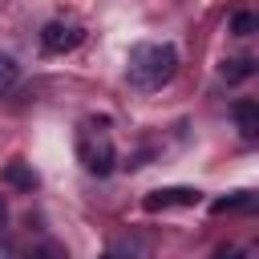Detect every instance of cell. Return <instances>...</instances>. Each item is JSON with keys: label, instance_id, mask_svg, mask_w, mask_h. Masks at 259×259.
<instances>
[{"label": "cell", "instance_id": "obj_14", "mask_svg": "<svg viewBox=\"0 0 259 259\" xmlns=\"http://www.w3.org/2000/svg\"><path fill=\"white\" fill-rule=\"evenodd\" d=\"M101 259H121V255H113V251H105V255H101Z\"/></svg>", "mask_w": 259, "mask_h": 259}, {"label": "cell", "instance_id": "obj_11", "mask_svg": "<svg viewBox=\"0 0 259 259\" xmlns=\"http://www.w3.org/2000/svg\"><path fill=\"white\" fill-rule=\"evenodd\" d=\"M24 259H69V255H65V251H61L57 243H40V247H32V251H28Z\"/></svg>", "mask_w": 259, "mask_h": 259}, {"label": "cell", "instance_id": "obj_4", "mask_svg": "<svg viewBox=\"0 0 259 259\" xmlns=\"http://www.w3.org/2000/svg\"><path fill=\"white\" fill-rule=\"evenodd\" d=\"M198 202V190L190 186H166V190H154L146 194V210H166V206H194Z\"/></svg>", "mask_w": 259, "mask_h": 259}, {"label": "cell", "instance_id": "obj_5", "mask_svg": "<svg viewBox=\"0 0 259 259\" xmlns=\"http://www.w3.org/2000/svg\"><path fill=\"white\" fill-rule=\"evenodd\" d=\"M0 178H4L8 186H20V190H32V186H36V170L24 166V162H8Z\"/></svg>", "mask_w": 259, "mask_h": 259}, {"label": "cell", "instance_id": "obj_12", "mask_svg": "<svg viewBox=\"0 0 259 259\" xmlns=\"http://www.w3.org/2000/svg\"><path fill=\"white\" fill-rule=\"evenodd\" d=\"M210 259H247V251H239V247L223 243V247H214V251H210Z\"/></svg>", "mask_w": 259, "mask_h": 259}, {"label": "cell", "instance_id": "obj_8", "mask_svg": "<svg viewBox=\"0 0 259 259\" xmlns=\"http://www.w3.org/2000/svg\"><path fill=\"white\" fill-rule=\"evenodd\" d=\"M16 81H20V65H16L12 57H4V53H0V93H8Z\"/></svg>", "mask_w": 259, "mask_h": 259}, {"label": "cell", "instance_id": "obj_10", "mask_svg": "<svg viewBox=\"0 0 259 259\" xmlns=\"http://www.w3.org/2000/svg\"><path fill=\"white\" fill-rule=\"evenodd\" d=\"M231 28H235V36H251V32L259 28V16H255V12H235Z\"/></svg>", "mask_w": 259, "mask_h": 259}, {"label": "cell", "instance_id": "obj_1", "mask_svg": "<svg viewBox=\"0 0 259 259\" xmlns=\"http://www.w3.org/2000/svg\"><path fill=\"white\" fill-rule=\"evenodd\" d=\"M178 73V49L166 40H142L125 57V77L138 89H162Z\"/></svg>", "mask_w": 259, "mask_h": 259}, {"label": "cell", "instance_id": "obj_9", "mask_svg": "<svg viewBox=\"0 0 259 259\" xmlns=\"http://www.w3.org/2000/svg\"><path fill=\"white\" fill-rule=\"evenodd\" d=\"M251 202H255V198H251V194H247V190H239V194H235V198H219V202H214V206H210V210H214V214H223V210H247V206H251Z\"/></svg>", "mask_w": 259, "mask_h": 259}, {"label": "cell", "instance_id": "obj_2", "mask_svg": "<svg viewBox=\"0 0 259 259\" xmlns=\"http://www.w3.org/2000/svg\"><path fill=\"white\" fill-rule=\"evenodd\" d=\"M77 158H81V166H85L89 174H109L113 162H117L113 138H109L105 130H97V125H81V130H77Z\"/></svg>", "mask_w": 259, "mask_h": 259}, {"label": "cell", "instance_id": "obj_13", "mask_svg": "<svg viewBox=\"0 0 259 259\" xmlns=\"http://www.w3.org/2000/svg\"><path fill=\"white\" fill-rule=\"evenodd\" d=\"M4 223H8V210H4V202H0V227H4Z\"/></svg>", "mask_w": 259, "mask_h": 259}, {"label": "cell", "instance_id": "obj_6", "mask_svg": "<svg viewBox=\"0 0 259 259\" xmlns=\"http://www.w3.org/2000/svg\"><path fill=\"white\" fill-rule=\"evenodd\" d=\"M235 121L247 138H255L259 134V105L255 101H235Z\"/></svg>", "mask_w": 259, "mask_h": 259}, {"label": "cell", "instance_id": "obj_3", "mask_svg": "<svg viewBox=\"0 0 259 259\" xmlns=\"http://www.w3.org/2000/svg\"><path fill=\"white\" fill-rule=\"evenodd\" d=\"M81 24H69V20H49L45 28H40V49L45 53H69V49H77L81 45Z\"/></svg>", "mask_w": 259, "mask_h": 259}, {"label": "cell", "instance_id": "obj_7", "mask_svg": "<svg viewBox=\"0 0 259 259\" xmlns=\"http://www.w3.org/2000/svg\"><path fill=\"white\" fill-rule=\"evenodd\" d=\"M251 73H255V61H251V57H239V61H227V65H223V77H227V81H243V77H251Z\"/></svg>", "mask_w": 259, "mask_h": 259}]
</instances>
